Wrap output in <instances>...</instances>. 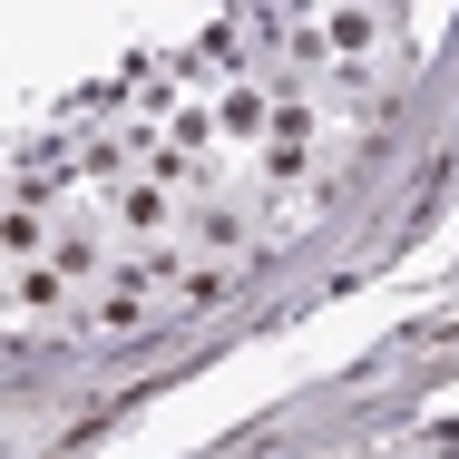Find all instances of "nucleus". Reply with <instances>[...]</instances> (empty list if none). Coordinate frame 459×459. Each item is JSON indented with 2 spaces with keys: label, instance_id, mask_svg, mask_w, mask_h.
<instances>
[{
  "label": "nucleus",
  "instance_id": "f257e3e1",
  "mask_svg": "<svg viewBox=\"0 0 459 459\" xmlns=\"http://www.w3.org/2000/svg\"><path fill=\"white\" fill-rule=\"evenodd\" d=\"M215 127H225V137H255V127H264V98H255V89H235L225 108H215Z\"/></svg>",
  "mask_w": 459,
  "mask_h": 459
},
{
  "label": "nucleus",
  "instance_id": "7ed1b4c3",
  "mask_svg": "<svg viewBox=\"0 0 459 459\" xmlns=\"http://www.w3.org/2000/svg\"><path fill=\"white\" fill-rule=\"evenodd\" d=\"M323 39H333V49H371V39H381V20H371V10H342Z\"/></svg>",
  "mask_w": 459,
  "mask_h": 459
},
{
  "label": "nucleus",
  "instance_id": "f03ea898",
  "mask_svg": "<svg viewBox=\"0 0 459 459\" xmlns=\"http://www.w3.org/2000/svg\"><path fill=\"white\" fill-rule=\"evenodd\" d=\"M117 215L147 235V225H167V195H157V186H127V195H117Z\"/></svg>",
  "mask_w": 459,
  "mask_h": 459
}]
</instances>
